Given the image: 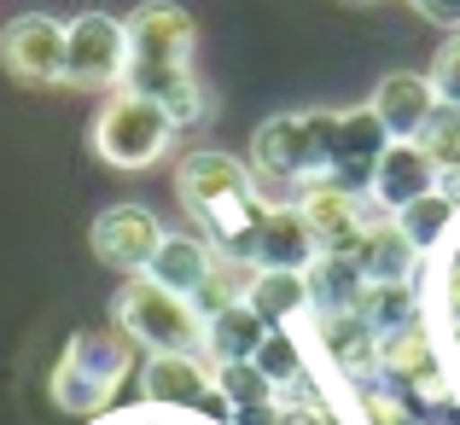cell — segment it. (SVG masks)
I'll return each instance as SVG.
<instances>
[{
    "label": "cell",
    "instance_id": "cell-1",
    "mask_svg": "<svg viewBox=\"0 0 460 425\" xmlns=\"http://www.w3.org/2000/svg\"><path fill=\"white\" fill-rule=\"evenodd\" d=\"M175 192H181V210L199 222V234L216 251L245 257L251 234H257L262 210H269V199L257 192L245 164H234L227 152H187L175 169Z\"/></svg>",
    "mask_w": 460,
    "mask_h": 425
},
{
    "label": "cell",
    "instance_id": "cell-2",
    "mask_svg": "<svg viewBox=\"0 0 460 425\" xmlns=\"http://www.w3.org/2000/svg\"><path fill=\"white\" fill-rule=\"evenodd\" d=\"M332 128L338 111H280L251 135V181L257 192H304L309 181H326L332 169Z\"/></svg>",
    "mask_w": 460,
    "mask_h": 425
},
{
    "label": "cell",
    "instance_id": "cell-3",
    "mask_svg": "<svg viewBox=\"0 0 460 425\" xmlns=\"http://www.w3.org/2000/svg\"><path fill=\"white\" fill-rule=\"evenodd\" d=\"M128 367H135V338L128 332H117V326L111 332H76L53 367V403L65 414H100L117 396V385L128 379Z\"/></svg>",
    "mask_w": 460,
    "mask_h": 425
},
{
    "label": "cell",
    "instance_id": "cell-4",
    "mask_svg": "<svg viewBox=\"0 0 460 425\" xmlns=\"http://www.w3.org/2000/svg\"><path fill=\"white\" fill-rule=\"evenodd\" d=\"M111 314H117V332H128L152 356H164V350H204V314L192 309V297L157 286L152 274H128Z\"/></svg>",
    "mask_w": 460,
    "mask_h": 425
},
{
    "label": "cell",
    "instance_id": "cell-5",
    "mask_svg": "<svg viewBox=\"0 0 460 425\" xmlns=\"http://www.w3.org/2000/svg\"><path fill=\"white\" fill-rule=\"evenodd\" d=\"M175 117L164 111L157 100L135 88H117L111 100L100 105V117H93V152L105 157L111 169H152L157 157L175 146Z\"/></svg>",
    "mask_w": 460,
    "mask_h": 425
},
{
    "label": "cell",
    "instance_id": "cell-6",
    "mask_svg": "<svg viewBox=\"0 0 460 425\" xmlns=\"http://www.w3.org/2000/svg\"><path fill=\"white\" fill-rule=\"evenodd\" d=\"M140 396L157 408H199L210 420L234 425V403L216 385V361L199 356V350H164V356H146L140 367Z\"/></svg>",
    "mask_w": 460,
    "mask_h": 425
},
{
    "label": "cell",
    "instance_id": "cell-7",
    "mask_svg": "<svg viewBox=\"0 0 460 425\" xmlns=\"http://www.w3.org/2000/svg\"><path fill=\"white\" fill-rule=\"evenodd\" d=\"M128 30L111 12H82L65 23V88H123Z\"/></svg>",
    "mask_w": 460,
    "mask_h": 425
},
{
    "label": "cell",
    "instance_id": "cell-8",
    "mask_svg": "<svg viewBox=\"0 0 460 425\" xmlns=\"http://www.w3.org/2000/svg\"><path fill=\"white\" fill-rule=\"evenodd\" d=\"M0 65L23 88H65V23L47 12H23L0 30Z\"/></svg>",
    "mask_w": 460,
    "mask_h": 425
},
{
    "label": "cell",
    "instance_id": "cell-9",
    "mask_svg": "<svg viewBox=\"0 0 460 425\" xmlns=\"http://www.w3.org/2000/svg\"><path fill=\"white\" fill-rule=\"evenodd\" d=\"M128 30V70H181L192 65V18L175 6V0H146L123 18Z\"/></svg>",
    "mask_w": 460,
    "mask_h": 425
},
{
    "label": "cell",
    "instance_id": "cell-10",
    "mask_svg": "<svg viewBox=\"0 0 460 425\" xmlns=\"http://www.w3.org/2000/svg\"><path fill=\"white\" fill-rule=\"evenodd\" d=\"M88 245H93V257H100L105 269L146 274L152 257H157V245H164V222H157L146 204H111V210L93 216Z\"/></svg>",
    "mask_w": 460,
    "mask_h": 425
},
{
    "label": "cell",
    "instance_id": "cell-11",
    "mask_svg": "<svg viewBox=\"0 0 460 425\" xmlns=\"http://www.w3.org/2000/svg\"><path fill=\"white\" fill-rule=\"evenodd\" d=\"M385 146H391V128L373 117V105H356V111H338L332 128V169L326 181H338L344 192H367L373 187V169H379Z\"/></svg>",
    "mask_w": 460,
    "mask_h": 425
},
{
    "label": "cell",
    "instance_id": "cell-12",
    "mask_svg": "<svg viewBox=\"0 0 460 425\" xmlns=\"http://www.w3.org/2000/svg\"><path fill=\"white\" fill-rule=\"evenodd\" d=\"M292 204L304 210V222L314 227V245H321L326 257H349V251L361 245V234H367L361 192H344L338 181H309Z\"/></svg>",
    "mask_w": 460,
    "mask_h": 425
},
{
    "label": "cell",
    "instance_id": "cell-13",
    "mask_svg": "<svg viewBox=\"0 0 460 425\" xmlns=\"http://www.w3.org/2000/svg\"><path fill=\"white\" fill-rule=\"evenodd\" d=\"M245 257L257 262V269H280V274H309L314 257H321V245H314V227L304 222V210L297 204H269L257 222V234H251Z\"/></svg>",
    "mask_w": 460,
    "mask_h": 425
},
{
    "label": "cell",
    "instance_id": "cell-14",
    "mask_svg": "<svg viewBox=\"0 0 460 425\" xmlns=\"http://www.w3.org/2000/svg\"><path fill=\"white\" fill-rule=\"evenodd\" d=\"M438 164H431L426 152H420V140H391L379 157V169H373V204H379L385 216L408 210L414 199H426V192H438Z\"/></svg>",
    "mask_w": 460,
    "mask_h": 425
},
{
    "label": "cell",
    "instance_id": "cell-15",
    "mask_svg": "<svg viewBox=\"0 0 460 425\" xmlns=\"http://www.w3.org/2000/svg\"><path fill=\"white\" fill-rule=\"evenodd\" d=\"M431 111H438V88H431V76H420V70H391V76L373 88V117L391 128V140H414Z\"/></svg>",
    "mask_w": 460,
    "mask_h": 425
},
{
    "label": "cell",
    "instance_id": "cell-16",
    "mask_svg": "<svg viewBox=\"0 0 460 425\" xmlns=\"http://www.w3.org/2000/svg\"><path fill=\"white\" fill-rule=\"evenodd\" d=\"M373 367L391 385H414V379H426V373H438L443 361H438L431 326L408 321V326H391V332H373Z\"/></svg>",
    "mask_w": 460,
    "mask_h": 425
},
{
    "label": "cell",
    "instance_id": "cell-17",
    "mask_svg": "<svg viewBox=\"0 0 460 425\" xmlns=\"http://www.w3.org/2000/svg\"><path fill=\"white\" fill-rule=\"evenodd\" d=\"M349 257H356V269H361L367 286H391V280H408V274H414L420 251L391 216V222H367V234H361V245L349 251Z\"/></svg>",
    "mask_w": 460,
    "mask_h": 425
},
{
    "label": "cell",
    "instance_id": "cell-18",
    "mask_svg": "<svg viewBox=\"0 0 460 425\" xmlns=\"http://www.w3.org/2000/svg\"><path fill=\"white\" fill-rule=\"evenodd\" d=\"M210 262H216V245L204 234H164V245H157V257H152L146 274L157 286L192 297V291L204 286V274H210Z\"/></svg>",
    "mask_w": 460,
    "mask_h": 425
},
{
    "label": "cell",
    "instance_id": "cell-19",
    "mask_svg": "<svg viewBox=\"0 0 460 425\" xmlns=\"http://www.w3.org/2000/svg\"><path fill=\"white\" fill-rule=\"evenodd\" d=\"M262 338H269V321H262L251 303H227L222 314H210L204 321V356L222 367V361H251L262 350Z\"/></svg>",
    "mask_w": 460,
    "mask_h": 425
},
{
    "label": "cell",
    "instance_id": "cell-20",
    "mask_svg": "<svg viewBox=\"0 0 460 425\" xmlns=\"http://www.w3.org/2000/svg\"><path fill=\"white\" fill-rule=\"evenodd\" d=\"M245 303L262 314L269 326H286L292 314L309 309V274H280V269H257V280H251Z\"/></svg>",
    "mask_w": 460,
    "mask_h": 425
},
{
    "label": "cell",
    "instance_id": "cell-21",
    "mask_svg": "<svg viewBox=\"0 0 460 425\" xmlns=\"http://www.w3.org/2000/svg\"><path fill=\"white\" fill-rule=\"evenodd\" d=\"M455 216H460V199H449V192H426V199H414L408 210H396V227H402L408 239H414V251L426 257L431 245H443V234L455 227Z\"/></svg>",
    "mask_w": 460,
    "mask_h": 425
},
{
    "label": "cell",
    "instance_id": "cell-22",
    "mask_svg": "<svg viewBox=\"0 0 460 425\" xmlns=\"http://www.w3.org/2000/svg\"><path fill=\"white\" fill-rule=\"evenodd\" d=\"M414 286L408 280H391V286H367L361 291V303H356V314L373 326V332H391V326H408L414 321Z\"/></svg>",
    "mask_w": 460,
    "mask_h": 425
},
{
    "label": "cell",
    "instance_id": "cell-23",
    "mask_svg": "<svg viewBox=\"0 0 460 425\" xmlns=\"http://www.w3.org/2000/svg\"><path fill=\"white\" fill-rule=\"evenodd\" d=\"M420 152L438 164V175H455L460 169V105H443L438 100V111L426 117V128H420Z\"/></svg>",
    "mask_w": 460,
    "mask_h": 425
},
{
    "label": "cell",
    "instance_id": "cell-24",
    "mask_svg": "<svg viewBox=\"0 0 460 425\" xmlns=\"http://www.w3.org/2000/svg\"><path fill=\"white\" fill-rule=\"evenodd\" d=\"M216 385H222V396H227L234 408H262V403H274V385L262 379L257 361H222V367H216Z\"/></svg>",
    "mask_w": 460,
    "mask_h": 425
},
{
    "label": "cell",
    "instance_id": "cell-25",
    "mask_svg": "<svg viewBox=\"0 0 460 425\" xmlns=\"http://www.w3.org/2000/svg\"><path fill=\"white\" fill-rule=\"evenodd\" d=\"M426 76H431V88H438L443 105H460V30L438 47V58H431Z\"/></svg>",
    "mask_w": 460,
    "mask_h": 425
},
{
    "label": "cell",
    "instance_id": "cell-26",
    "mask_svg": "<svg viewBox=\"0 0 460 425\" xmlns=\"http://www.w3.org/2000/svg\"><path fill=\"white\" fill-rule=\"evenodd\" d=\"M420 12H426L431 23H443V30H460V0H414Z\"/></svg>",
    "mask_w": 460,
    "mask_h": 425
},
{
    "label": "cell",
    "instance_id": "cell-27",
    "mask_svg": "<svg viewBox=\"0 0 460 425\" xmlns=\"http://www.w3.org/2000/svg\"><path fill=\"white\" fill-rule=\"evenodd\" d=\"M349 6H367V0H349Z\"/></svg>",
    "mask_w": 460,
    "mask_h": 425
}]
</instances>
